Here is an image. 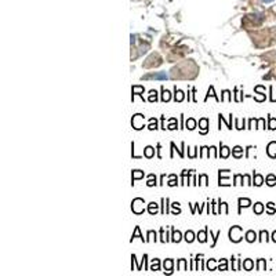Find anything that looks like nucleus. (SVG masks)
Wrapping results in <instances>:
<instances>
[{"instance_id": "36", "label": "nucleus", "mask_w": 276, "mask_h": 276, "mask_svg": "<svg viewBox=\"0 0 276 276\" xmlns=\"http://www.w3.org/2000/svg\"><path fill=\"white\" fill-rule=\"evenodd\" d=\"M148 128H149V130H156V128H157V120L152 117V119L149 120V126H148Z\"/></svg>"}, {"instance_id": "11", "label": "nucleus", "mask_w": 276, "mask_h": 276, "mask_svg": "<svg viewBox=\"0 0 276 276\" xmlns=\"http://www.w3.org/2000/svg\"><path fill=\"white\" fill-rule=\"evenodd\" d=\"M171 100V92L169 90H166L163 86H162V101L163 102H169Z\"/></svg>"}, {"instance_id": "51", "label": "nucleus", "mask_w": 276, "mask_h": 276, "mask_svg": "<svg viewBox=\"0 0 276 276\" xmlns=\"http://www.w3.org/2000/svg\"><path fill=\"white\" fill-rule=\"evenodd\" d=\"M171 206H173V208L175 210L174 214H179V213H181V210H179V203H177V202H175V203H173Z\"/></svg>"}, {"instance_id": "37", "label": "nucleus", "mask_w": 276, "mask_h": 276, "mask_svg": "<svg viewBox=\"0 0 276 276\" xmlns=\"http://www.w3.org/2000/svg\"><path fill=\"white\" fill-rule=\"evenodd\" d=\"M199 185H207L208 184V177L206 174H202L200 177H199Z\"/></svg>"}, {"instance_id": "2", "label": "nucleus", "mask_w": 276, "mask_h": 276, "mask_svg": "<svg viewBox=\"0 0 276 276\" xmlns=\"http://www.w3.org/2000/svg\"><path fill=\"white\" fill-rule=\"evenodd\" d=\"M242 227H232L229 229V239L233 243H237L242 240Z\"/></svg>"}, {"instance_id": "55", "label": "nucleus", "mask_w": 276, "mask_h": 276, "mask_svg": "<svg viewBox=\"0 0 276 276\" xmlns=\"http://www.w3.org/2000/svg\"><path fill=\"white\" fill-rule=\"evenodd\" d=\"M272 240H273V242L276 243V231H275L273 233H272Z\"/></svg>"}, {"instance_id": "17", "label": "nucleus", "mask_w": 276, "mask_h": 276, "mask_svg": "<svg viewBox=\"0 0 276 276\" xmlns=\"http://www.w3.org/2000/svg\"><path fill=\"white\" fill-rule=\"evenodd\" d=\"M184 98H185L184 91H182V90H178V88L175 87V95H174L175 102H181V101H184Z\"/></svg>"}, {"instance_id": "23", "label": "nucleus", "mask_w": 276, "mask_h": 276, "mask_svg": "<svg viewBox=\"0 0 276 276\" xmlns=\"http://www.w3.org/2000/svg\"><path fill=\"white\" fill-rule=\"evenodd\" d=\"M256 239H257V233L254 232V231H248V232H246V240L248 243H253Z\"/></svg>"}, {"instance_id": "34", "label": "nucleus", "mask_w": 276, "mask_h": 276, "mask_svg": "<svg viewBox=\"0 0 276 276\" xmlns=\"http://www.w3.org/2000/svg\"><path fill=\"white\" fill-rule=\"evenodd\" d=\"M266 184L269 185V186H273V185L276 184V178L273 174H269L268 177H266Z\"/></svg>"}, {"instance_id": "21", "label": "nucleus", "mask_w": 276, "mask_h": 276, "mask_svg": "<svg viewBox=\"0 0 276 276\" xmlns=\"http://www.w3.org/2000/svg\"><path fill=\"white\" fill-rule=\"evenodd\" d=\"M229 153H231V150H229V148L221 144V150H220V156H221L222 159H227L228 156H229Z\"/></svg>"}, {"instance_id": "32", "label": "nucleus", "mask_w": 276, "mask_h": 276, "mask_svg": "<svg viewBox=\"0 0 276 276\" xmlns=\"http://www.w3.org/2000/svg\"><path fill=\"white\" fill-rule=\"evenodd\" d=\"M262 211H264V204L260 203V202L254 204V213H256V214H261Z\"/></svg>"}, {"instance_id": "6", "label": "nucleus", "mask_w": 276, "mask_h": 276, "mask_svg": "<svg viewBox=\"0 0 276 276\" xmlns=\"http://www.w3.org/2000/svg\"><path fill=\"white\" fill-rule=\"evenodd\" d=\"M199 127H200V134H206L208 130V120L206 119V117H203V119H200L199 120Z\"/></svg>"}, {"instance_id": "16", "label": "nucleus", "mask_w": 276, "mask_h": 276, "mask_svg": "<svg viewBox=\"0 0 276 276\" xmlns=\"http://www.w3.org/2000/svg\"><path fill=\"white\" fill-rule=\"evenodd\" d=\"M207 232H208V228H206L204 231H200V232L198 233V240L200 243H204L207 240Z\"/></svg>"}, {"instance_id": "14", "label": "nucleus", "mask_w": 276, "mask_h": 276, "mask_svg": "<svg viewBox=\"0 0 276 276\" xmlns=\"http://www.w3.org/2000/svg\"><path fill=\"white\" fill-rule=\"evenodd\" d=\"M136 237H140L142 242H146V239H144V236L141 235V229L140 227H136V229H134V232H133V235H131V242L136 239Z\"/></svg>"}, {"instance_id": "40", "label": "nucleus", "mask_w": 276, "mask_h": 276, "mask_svg": "<svg viewBox=\"0 0 276 276\" xmlns=\"http://www.w3.org/2000/svg\"><path fill=\"white\" fill-rule=\"evenodd\" d=\"M222 98H221V101H231L232 98H231V92L228 91V90H224L222 91Z\"/></svg>"}, {"instance_id": "54", "label": "nucleus", "mask_w": 276, "mask_h": 276, "mask_svg": "<svg viewBox=\"0 0 276 276\" xmlns=\"http://www.w3.org/2000/svg\"><path fill=\"white\" fill-rule=\"evenodd\" d=\"M221 206H222V210H224V213H225V214H228V204L225 203V202H222V203H221Z\"/></svg>"}, {"instance_id": "28", "label": "nucleus", "mask_w": 276, "mask_h": 276, "mask_svg": "<svg viewBox=\"0 0 276 276\" xmlns=\"http://www.w3.org/2000/svg\"><path fill=\"white\" fill-rule=\"evenodd\" d=\"M148 186H155L156 185V175L155 174H149L148 175V182H146Z\"/></svg>"}, {"instance_id": "31", "label": "nucleus", "mask_w": 276, "mask_h": 276, "mask_svg": "<svg viewBox=\"0 0 276 276\" xmlns=\"http://www.w3.org/2000/svg\"><path fill=\"white\" fill-rule=\"evenodd\" d=\"M268 128H271V130H275L276 128V119L275 117H268Z\"/></svg>"}, {"instance_id": "43", "label": "nucleus", "mask_w": 276, "mask_h": 276, "mask_svg": "<svg viewBox=\"0 0 276 276\" xmlns=\"http://www.w3.org/2000/svg\"><path fill=\"white\" fill-rule=\"evenodd\" d=\"M260 242H268V232L266 231H261V233H260Z\"/></svg>"}, {"instance_id": "12", "label": "nucleus", "mask_w": 276, "mask_h": 276, "mask_svg": "<svg viewBox=\"0 0 276 276\" xmlns=\"http://www.w3.org/2000/svg\"><path fill=\"white\" fill-rule=\"evenodd\" d=\"M232 155L236 157V159H240L243 156V148L242 146H239V145H236L235 148H232Z\"/></svg>"}, {"instance_id": "26", "label": "nucleus", "mask_w": 276, "mask_h": 276, "mask_svg": "<svg viewBox=\"0 0 276 276\" xmlns=\"http://www.w3.org/2000/svg\"><path fill=\"white\" fill-rule=\"evenodd\" d=\"M150 271H159L160 269V261L157 260V258H155V260H152V264H150Z\"/></svg>"}, {"instance_id": "56", "label": "nucleus", "mask_w": 276, "mask_h": 276, "mask_svg": "<svg viewBox=\"0 0 276 276\" xmlns=\"http://www.w3.org/2000/svg\"><path fill=\"white\" fill-rule=\"evenodd\" d=\"M164 178H166V175L163 174V175H162V178H160V185H163V181H164Z\"/></svg>"}, {"instance_id": "30", "label": "nucleus", "mask_w": 276, "mask_h": 276, "mask_svg": "<svg viewBox=\"0 0 276 276\" xmlns=\"http://www.w3.org/2000/svg\"><path fill=\"white\" fill-rule=\"evenodd\" d=\"M184 239H185V240H186L188 243H192V242H193V239H195V233L192 232V231H188V232L185 233V237H184Z\"/></svg>"}, {"instance_id": "57", "label": "nucleus", "mask_w": 276, "mask_h": 276, "mask_svg": "<svg viewBox=\"0 0 276 276\" xmlns=\"http://www.w3.org/2000/svg\"><path fill=\"white\" fill-rule=\"evenodd\" d=\"M264 3H269V1H272V0H262Z\"/></svg>"}, {"instance_id": "35", "label": "nucleus", "mask_w": 276, "mask_h": 276, "mask_svg": "<svg viewBox=\"0 0 276 276\" xmlns=\"http://www.w3.org/2000/svg\"><path fill=\"white\" fill-rule=\"evenodd\" d=\"M218 269H220V271H227V269H228L227 260H225V258H222V260H220V265H218Z\"/></svg>"}, {"instance_id": "1", "label": "nucleus", "mask_w": 276, "mask_h": 276, "mask_svg": "<svg viewBox=\"0 0 276 276\" xmlns=\"http://www.w3.org/2000/svg\"><path fill=\"white\" fill-rule=\"evenodd\" d=\"M144 204H145L144 199L136 198L133 202H131V210H133V213L134 214H142L144 213V210H145Z\"/></svg>"}, {"instance_id": "5", "label": "nucleus", "mask_w": 276, "mask_h": 276, "mask_svg": "<svg viewBox=\"0 0 276 276\" xmlns=\"http://www.w3.org/2000/svg\"><path fill=\"white\" fill-rule=\"evenodd\" d=\"M225 171L227 170H220V182H218V185L220 186H229L231 185V182H229V178H227V177H224L225 175Z\"/></svg>"}, {"instance_id": "27", "label": "nucleus", "mask_w": 276, "mask_h": 276, "mask_svg": "<svg viewBox=\"0 0 276 276\" xmlns=\"http://www.w3.org/2000/svg\"><path fill=\"white\" fill-rule=\"evenodd\" d=\"M208 97H214L217 102L221 101V100H220V98L217 97V94H215V91H214V87H210V88H208V92H207V95H206V101H207V98H208Z\"/></svg>"}, {"instance_id": "8", "label": "nucleus", "mask_w": 276, "mask_h": 276, "mask_svg": "<svg viewBox=\"0 0 276 276\" xmlns=\"http://www.w3.org/2000/svg\"><path fill=\"white\" fill-rule=\"evenodd\" d=\"M131 92H133V100H134V95H140V97L144 98V87L142 86H133L131 88Z\"/></svg>"}, {"instance_id": "25", "label": "nucleus", "mask_w": 276, "mask_h": 276, "mask_svg": "<svg viewBox=\"0 0 276 276\" xmlns=\"http://www.w3.org/2000/svg\"><path fill=\"white\" fill-rule=\"evenodd\" d=\"M177 269H178V271H186V260L181 258V260L177 262Z\"/></svg>"}, {"instance_id": "15", "label": "nucleus", "mask_w": 276, "mask_h": 276, "mask_svg": "<svg viewBox=\"0 0 276 276\" xmlns=\"http://www.w3.org/2000/svg\"><path fill=\"white\" fill-rule=\"evenodd\" d=\"M173 265H174L173 260H166L164 264H163V266H164V273L166 272H167V273H171V272H173Z\"/></svg>"}, {"instance_id": "47", "label": "nucleus", "mask_w": 276, "mask_h": 276, "mask_svg": "<svg viewBox=\"0 0 276 276\" xmlns=\"http://www.w3.org/2000/svg\"><path fill=\"white\" fill-rule=\"evenodd\" d=\"M257 120H258V119H250V121H248V126H247V128H254V127L257 128Z\"/></svg>"}, {"instance_id": "38", "label": "nucleus", "mask_w": 276, "mask_h": 276, "mask_svg": "<svg viewBox=\"0 0 276 276\" xmlns=\"http://www.w3.org/2000/svg\"><path fill=\"white\" fill-rule=\"evenodd\" d=\"M210 236L213 237V243H211V247H214V246H215V243H217V239L221 236V231H218L217 235H213V232L210 231Z\"/></svg>"}, {"instance_id": "10", "label": "nucleus", "mask_w": 276, "mask_h": 276, "mask_svg": "<svg viewBox=\"0 0 276 276\" xmlns=\"http://www.w3.org/2000/svg\"><path fill=\"white\" fill-rule=\"evenodd\" d=\"M237 202H239V213H240L242 207H248V206L251 204V200H250V199H246V198H240Z\"/></svg>"}, {"instance_id": "9", "label": "nucleus", "mask_w": 276, "mask_h": 276, "mask_svg": "<svg viewBox=\"0 0 276 276\" xmlns=\"http://www.w3.org/2000/svg\"><path fill=\"white\" fill-rule=\"evenodd\" d=\"M141 178H144V171H141V170H134L133 171V175H131V185H134V181L136 179H141Z\"/></svg>"}, {"instance_id": "42", "label": "nucleus", "mask_w": 276, "mask_h": 276, "mask_svg": "<svg viewBox=\"0 0 276 276\" xmlns=\"http://www.w3.org/2000/svg\"><path fill=\"white\" fill-rule=\"evenodd\" d=\"M265 269V260H258V265H257V271H264Z\"/></svg>"}, {"instance_id": "53", "label": "nucleus", "mask_w": 276, "mask_h": 276, "mask_svg": "<svg viewBox=\"0 0 276 276\" xmlns=\"http://www.w3.org/2000/svg\"><path fill=\"white\" fill-rule=\"evenodd\" d=\"M236 91V97H235V100H236L237 102H240L242 101V92H237V90H235Z\"/></svg>"}, {"instance_id": "44", "label": "nucleus", "mask_w": 276, "mask_h": 276, "mask_svg": "<svg viewBox=\"0 0 276 276\" xmlns=\"http://www.w3.org/2000/svg\"><path fill=\"white\" fill-rule=\"evenodd\" d=\"M167 184H169V186H175V185H177V177H175L174 174L170 175V181Z\"/></svg>"}, {"instance_id": "49", "label": "nucleus", "mask_w": 276, "mask_h": 276, "mask_svg": "<svg viewBox=\"0 0 276 276\" xmlns=\"http://www.w3.org/2000/svg\"><path fill=\"white\" fill-rule=\"evenodd\" d=\"M175 121H177L175 119H170V126L167 127L169 130H175V128H177V124H175Z\"/></svg>"}, {"instance_id": "52", "label": "nucleus", "mask_w": 276, "mask_h": 276, "mask_svg": "<svg viewBox=\"0 0 276 276\" xmlns=\"http://www.w3.org/2000/svg\"><path fill=\"white\" fill-rule=\"evenodd\" d=\"M243 177H244V181H246V184H247V185H253L251 179H250V177H248V175H247V174H244V175H243Z\"/></svg>"}, {"instance_id": "3", "label": "nucleus", "mask_w": 276, "mask_h": 276, "mask_svg": "<svg viewBox=\"0 0 276 276\" xmlns=\"http://www.w3.org/2000/svg\"><path fill=\"white\" fill-rule=\"evenodd\" d=\"M131 126L134 127L136 130H141L144 128V116L141 113H137L133 116V120H131Z\"/></svg>"}, {"instance_id": "19", "label": "nucleus", "mask_w": 276, "mask_h": 276, "mask_svg": "<svg viewBox=\"0 0 276 276\" xmlns=\"http://www.w3.org/2000/svg\"><path fill=\"white\" fill-rule=\"evenodd\" d=\"M153 155H155V148L153 146H146L145 149H144V156L145 157L150 159V157H153Z\"/></svg>"}, {"instance_id": "7", "label": "nucleus", "mask_w": 276, "mask_h": 276, "mask_svg": "<svg viewBox=\"0 0 276 276\" xmlns=\"http://www.w3.org/2000/svg\"><path fill=\"white\" fill-rule=\"evenodd\" d=\"M266 153L271 156V157H276V142H269L268 144V148H266Z\"/></svg>"}, {"instance_id": "24", "label": "nucleus", "mask_w": 276, "mask_h": 276, "mask_svg": "<svg viewBox=\"0 0 276 276\" xmlns=\"http://www.w3.org/2000/svg\"><path fill=\"white\" fill-rule=\"evenodd\" d=\"M185 127H186L188 130H193V128H196V120L192 119V117H189L188 120H186V123H185Z\"/></svg>"}, {"instance_id": "45", "label": "nucleus", "mask_w": 276, "mask_h": 276, "mask_svg": "<svg viewBox=\"0 0 276 276\" xmlns=\"http://www.w3.org/2000/svg\"><path fill=\"white\" fill-rule=\"evenodd\" d=\"M150 240H155L156 242V232H153V231H149V232H148V239H146V242H150Z\"/></svg>"}, {"instance_id": "18", "label": "nucleus", "mask_w": 276, "mask_h": 276, "mask_svg": "<svg viewBox=\"0 0 276 276\" xmlns=\"http://www.w3.org/2000/svg\"><path fill=\"white\" fill-rule=\"evenodd\" d=\"M253 184L256 186H261L264 184V177L261 174H254V178H253Z\"/></svg>"}, {"instance_id": "48", "label": "nucleus", "mask_w": 276, "mask_h": 276, "mask_svg": "<svg viewBox=\"0 0 276 276\" xmlns=\"http://www.w3.org/2000/svg\"><path fill=\"white\" fill-rule=\"evenodd\" d=\"M266 206H268V213H269V214H273L276 211V210H275V204L272 203V202H269Z\"/></svg>"}, {"instance_id": "13", "label": "nucleus", "mask_w": 276, "mask_h": 276, "mask_svg": "<svg viewBox=\"0 0 276 276\" xmlns=\"http://www.w3.org/2000/svg\"><path fill=\"white\" fill-rule=\"evenodd\" d=\"M157 210H159V204H157V203L152 202V203L148 204V213H149V214L155 215V214L157 213Z\"/></svg>"}, {"instance_id": "22", "label": "nucleus", "mask_w": 276, "mask_h": 276, "mask_svg": "<svg viewBox=\"0 0 276 276\" xmlns=\"http://www.w3.org/2000/svg\"><path fill=\"white\" fill-rule=\"evenodd\" d=\"M242 266L244 268V271H251L253 266H254V262H253L250 258H247V260H244V261H243Z\"/></svg>"}, {"instance_id": "33", "label": "nucleus", "mask_w": 276, "mask_h": 276, "mask_svg": "<svg viewBox=\"0 0 276 276\" xmlns=\"http://www.w3.org/2000/svg\"><path fill=\"white\" fill-rule=\"evenodd\" d=\"M207 269L208 271H215L217 269V266H215V260H213V258H210L207 261Z\"/></svg>"}, {"instance_id": "29", "label": "nucleus", "mask_w": 276, "mask_h": 276, "mask_svg": "<svg viewBox=\"0 0 276 276\" xmlns=\"http://www.w3.org/2000/svg\"><path fill=\"white\" fill-rule=\"evenodd\" d=\"M148 101H150V102H156V101H157V92H156V90H150V91H149Z\"/></svg>"}, {"instance_id": "46", "label": "nucleus", "mask_w": 276, "mask_h": 276, "mask_svg": "<svg viewBox=\"0 0 276 276\" xmlns=\"http://www.w3.org/2000/svg\"><path fill=\"white\" fill-rule=\"evenodd\" d=\"M257 128H265V119H258L257 120Z\"/></svg>"}, {"instance_id": "4", "label": "nucleus", "mask_w": 276, "mask_h": 276, "mask_svg": "<svg viewBox=\"0 0 276 276\" xmlns=\"http://www.w3.org/2000/svg\"><path fill=\"white\" fill-rule=\"evenodd\" d=\"M142 79L145 80H149V79H156V80H167L169 79V75L166 72H157V73H148L145 76H142Z\"/></svg>"}, {"instance_id": "50", "label": "nucleus", "mask_w": 276, "mask_h": 276, "mask_svg": "<svg viewBox=\"0 0 276 276\" xmlns=\"http://www.w3.org/2000/svg\"><path fill=\"white\" fill-rule=\"evenodd\" d=\"M235 124H236L237 130H242V128H244V123L242 124V120H239V119H236V120H235Z\"/></svg>"}, {"instance_id": "20", "label": "nucleus", "mask_w": 276, "mask_h": 276, "mask_svg": "<svg viewBox=\"0 0 276 276\" xmlns=\"http://www.w3.org/2000/svg\"><path fill=\"white\" fill-rule=\"evenodd\" d=\"M181 239H182V235H181V232H179V231H175V229H173L171 240H173L174 243H179V242H181Z\"/></svg>"}, {"instance_id": "41", "label": "nucleus", "mask_w": 276, "mask_h": 276, "mask_svg": "<svg viewBox=\"0 0 276 276\" xmlns=\"http://www.w3.org/2000/svg\"><path fill=\"white\" fill-rule=\"evenodd\" d=\"M243 178H244L243 175L236 174V175H235V182H233V185H243V182H242Z\"/></svg>"}, {"instance_id": "39", "label": "nucleus", "mask_w": 276, "mask_h": 276, "mask_svg": "<svg viewBox=\"0 0 276 276\" xmlns=\"http://www.w3.org/2000/svg\"><path fill=\"white\" fill-rule=\"evenodd\" d=\"M160 240H162L163 243H166V242H169V240H170L169 237H167V233L164 232V229H163V228L160 229Z\"/></svg>"}]
</instances>
